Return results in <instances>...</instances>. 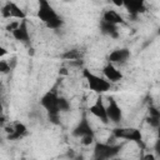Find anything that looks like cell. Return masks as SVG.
Segmentation results:
<instances>
[{
    "label": "cell",
    "instance_id": "1",
    "mask_svg": "<svg viewBox=\"0 0 160 160\" xmlns=\"http://www.w3.org/2000/svg\"><path fill=\"white\" fill-rule=\"evenodd\" d=\"M38 18L49 28L52 30L59 29L62 25V19L60 15L54 10V8L50 5L49 1L46 0H40L39 1V8H38Z\"/></svg>",
    "mask_w": 160,
    "mask_h": 160
},
{
    "label": "cell",
    "instance_id": "2",
    "mask_svg": "<svg viewBox=\"0 0 160 160\" xmlns=\"http://www.w3.org/2000/svg\"><path fill=\"white\" fill-rule=\"evenodd\" d=\"M40 105L46 110L48 118L52 124H59V95L55 91L45 92L40 99Z\"/></svg>",
    "mask_w": 160,
    "mask_h": 160
},
{
    "label": "cell",
    "instance_id": "3",
    "mask_svg": "<svg viewBox=\"0 0 160 160\" xmlns=\"http://www.w3.org/2000/svg\"><path fill=\"white\" fill-rule=\"evenodd\" d=\"M82 74H84V78L86 79L88 86L91 91H94L96 94H104L110 90L111 82H109L105 78L98 76V75L90 72V70H88V69H85Z\"/></svg>",
    "mask_w": 160,
    "mask_h": 160
},
{
    "label": "cell",
    "instance_id": "4",
    "mask_svg": "<svg viewBox=\"0 0 160 160\" xmlns=\"http://www.w3.org/2000/svg\"><path fill=\"white\" fill-rule=\"evenodd\" d=\"M120 149H121V145L96 142L94 146V158L100 160H112L119 154Z\"/></svg>",
    "mask_w": 160,
    "mask_h": 160
},
{
    "label": "cell",
    "instance_id": "5",
    "mask_svg": "<svg viewBox=\"0 0 160 160\" xmlns=\"http://www.w3.org/2000/svg\"><path fill=\"white\" fill-rule=\"evenodd\" d=\"M114 136L116 139H125L142 146V134L136 128H116L114 129Z\"/></svg>",
    "mask_w": 160,
    "mask_h": 160
},
{
    "label": "cell",
    "instance_id": "6",
    "mask_svg": "<svg viewBox=\"0 0 160 160\" xmlns=\"http://www.w3.org/2000/svg\"><path fill=\"white\" fill-rule=\"evenodd\" d=\"M1 15L2 18H6V19H20L21 21L26 19V14L25 11L16 4V2H12V1H8L2 9H1Z\"/></svg>",
    "mask_w": 160,
    "mask_h": 160
},
{
    "label": "cell",
    "instance_id": "7",
    "mask_svg": "<svg viewBox=\"0 0 160 160\" xmlns=\"http://www.w3.org/2000/svg\"><path fill=\"white\" fill-rule=\"evenodd\" d=\"M130 55L131 54H130V50L128 48H120V49L112 50L109 54L108 60L112 65H122L130 59Z\"/></svg>",
    "mask_w": 160,
    "mask_h": 160
},
{
    "label": "cell",
    "instance_id": "8",
    "mask_svg": "<svg viewBox=\"0 0 160 160\" xmlns=\"http://www.w3.org/2000/svg\"><path fill=\"white\" fill-rule=\"evenodd\" d=\"M106 112H108L109 121H112L115 124L120 122L122 119V110L112 98L109 99V104L106 106Z\"/></svg>",
    "mask_w": 160,
    "mask_h": 160
},
{
    "label": "cell",
    "instance_id": "9",
    "mask_svg": "<svg viewBox=\"0 0 160 160\" xmlns=\"http://www.w3.org/2000/svg\"><path fill=\"white\" fill-rule=\"evenodd\" d=\"M89 110H90V112H91L95 118L100 119V121H102V122H105V124L109 122V118H108V112H106V106L104 105L101 98H98L96 101H95V104H92V105L89 108Z\"/></svg>",
    "mask_w": 160,
    "mask_h": 160
},
{
    "label": "cell",
    "instance_id": "10",
    "mask_svg": "<svg viewBox=\"0 0 160 160\" xmlns=\"http://www.w3.org/2000/svg\"><path fill=\"white\" fill-rule=\"evenodd\" d=\"M88 135H92L94 136V130H92L89 120L86 118H82L76 124V126L74 128L72 136H75V138H84V136H88Z\"/></svg>",
    "mask_w": 160,
    "mask_h": 160
},
{
    "label": "cell",
    "instance_id": "11",
    "mask_svg": "<svg viewBox=\"0 0 160 160\" xmlns=\"http://www.w3.org/2000/svg\"><path fill=\"white\" fill-rule=\"evenodd\" d=\"M124 8L134 18L138 16L139 14L146 11V5L141 0H128V1H124Z\"/></svg>",
    "mask_w": 160,
    "mask_h": 160
},
{
    "label": "cell",
    "instance_id": "12",
    "mask_svg": "<svg viewBox=\"0 0 160 160\" xmlns=\"http://www.w3.org/2000/svg\"><path fill=\"white\" fill-rule=\"evenodd\" d=\"M102 72H104L105 79H106L109 82H111V84L119 82V81L122 79L121 71H120L115 65H112V64H110V62H108V64L104 66Z\"/></svg>",
    "mask_w": 160,
    "mask_h": 160
},
{
    "label": "cell",
    "instance_id": "13",
    "mask_svg": "<svg viewBox=\"0 0 160 160\" xmlns=\"http://www.w3.org/2000/svg\"><path fill=\"white\" fill-rule=\"evenodd\" d=\"M14 39L20 41V42H29L30 41V32H29V29H28V22L26 20H22L20 21V25L11 32Z\"/></svg>",
    "mask_w": 160,
    "mask_h": 160
},
{
    "label": "cell",
    "instance_id": "14",
    "mask_svg": "<svg viewBox=\"0 0 160 160\" xmlns=\"http://www.w3.org/2000/svg\"><path fill=\"white\" fill-rule=\"evenodd\" d=\"M102 20L112 24V25H119V24H124V18L116 11V10H112V9H108L104 11L102 14Z\"/></svg>",
    "mask_w": 160,
    "mask_h": 160
},
{
    "label": "cell",
    "instance_id": "15",
    "mask_svg": "<svg viewBox=\"0 0 160 160\" xmlns=\"http://www.w3.org/2000/svg\"><path fill=\"white\" fill-rule=\"evenodd\" d=\"M146 121L150 126L158 129L160 125V110L152 105L149 106L148 109V116H146Z\"/></svg>",
    "mask_w": 160,
    "mask_h": 160
},
{
    "label": "cell",
    "instance_id": "16",
    "mask_svg": "<svg viewBox=\"0 0 160 160\" xmlns=\"http://www.w3.org/2000/svg\"><path fill=\"white\" fill-rule=\"evenodd\" d=\"M26 132H28V128L25 124L15 122L12 126V132L8 135V139L9 140H16V139H20L21 136H24Z\"/></svg>",
    "mask_w": 160,
    "mask_h": 160
},
{
    "label": "cell",
    "instance_id": "17",
    "mask_svg": "<svg viewBox=\"0 0 160 160\" xmlns=\"http://www.w3.org/2000/svg\"><path fill=\"white\" fill-rule=\"evenodd\" d=\"M100 30L102 34L105 35H109L110 38H118L119 32H118V26L116 25H112L105 20H101L100 21Z\"/></svg>",
    "mask_w": 160,
    "mask_h": 160
},
{
    "label": "cell",
    "instance_id": "18",
    "mask_svg": "<svg viewBox=\"0 0 160 160\" xmlns=\"http://www.w3.org/2000/svg\"><path fill=\"white\" fill-rule=\"evenodd\" d=\"M70 109H71L70 101L64 96H59V110H60V112L70 111Z\"/></svg>",
    "mask_w": 160,
    "mask_h": 160
},
{
    "label": "cell",
    "instance_id": "19",
    "mask_svg": "<svg viewBox=\"0 0 160 160\" xmlns=\"http://www.w3.org/2000/svg\"><path fill=\"white\" fill-rule=\"evenodd\" d=\"M81 56V54L79 52V50H68L66 52L62 54V58L65 60H79Z\"/></svg>",
    "mask_w": 160,
    "mask_h": 160
},
{
    "label": "cell",
    "instance_id": "20",
    "mask_svg": "<svg viewBox=\"0 0 160 160\" xmlns=\"http://www.w3.org/2000/svg\"><path fill=\"white\" fill-rule=\"evenodd\" d=\"M10 70H11V66H10L9 61H6V60H0V71H1L2 74H8Z\"/></svg>",
    "mask_w": 160,
    "mask_h": 160
},
{
    "label": "cell",
    "instance_id": "21",
    "mask_svg": "<svg viewBox=\"0 0 160 160\" xmlns=\"http://www.w3.org/2000/svg\"><path fill=\"white\" fill-rule=\"evenodd\" d=\"M92 142H94V136L92 135H88V136L81 138V144L82 145H90Z\"/></svg>",
    "mask_w": 160,
    "mask_h": 160
},
{
    "label": "cell",
    "instance_id": "22",
    "mask_svg": "<svg viewBox=\"0 0 160 160\" xmlns=\"http://www.w3.org/2000/svg\"><path fill=\"white\" fill-rule=\"evenodd\" d=\"M141 160H156V158H155L154 154H150V152H149V154H145Z\"/></svg>",
    "mask_w": 160,
    "mask_h": 160
},
{
    "label": "cell",
    "instance_id": "23",
    "mask_svg": "<svg viewBox=\"0 0 160 160\" xmlns=\"http://www.w3.org/2000/svg\"><path fill=\"white\" fill-rule=\"evenodd\" d=\"M155 151H156V154L160 156V140H159V139H158L156 142H155Z\"/></svg>",
    "mask_w": 160,
    "mask_h": 160
},
{
    "label": "cell",
    "instance_id": "24",
    "mask_svg": "<svg viewBox=\"0 0 160 160\" xmlns=\"http://www.w3.org/2000/svg\"><path fill=\"white\" fill-rule=\"evenodd\" d=\"M71 160H85V159H84V156H82V155H75Z\"/></svg>",
    "mask_w": 160,
    "mask_h": 160
},
{
    "label": "cell",
    "instance_id": "25",
    "mask_svg": "<svg viewBox=\"0 0 160 160\" xmlns=\"http://www.w3.org/2000/svg\"><path fill=\"white\" fill-rule=\"evenodd\" d=\"M0 50H1V51H0V56H4V55H5V54H6V50H5V49H4V48H1V49H0Z\"/></svg>",
    "mask_w": 160,
    "mask_h": 160
},
{
    "label": "cell",
    "instance_id": "26",
    "mask_svg": "<svg viewBox=\"0 0 160 160\" xmlns=\"http://www.w3.org/2000/svg\"><path fill=\"white\" fill-rule=\"evenodd\" d=\"M156 131H158V139L160 140V125H159V128L156 129Z\"/></svg>",
    "mask_w": 160,
    "mask_h": 160
},
{
    "label": "cell",
    "instance_id": "27",
    "mask_svg": "<svg viewBox=\"0 0 160 160\" xmlns=\"http://www.w3.org/2000/svg\"><path fill=\"white\" fill-rule=\"evenodd\" d=\"M112 160H122V159H112Z\"/></svg>",
    "mask_w": 160,
    "mask_h": 160
},
{
    "label": "cell",
    "instance_id": "28",
    "mask_svg": "<svg viewBox=\"0 0 160 160\" xmlns=\"http://www.w3.org/2000/svg\"><path fill=\"white\" fill-rule=\"evenodd\" d=\"M95 160H100V159H95Z\"/></svg>",
    "mask_w": 160,
    "mask_h": 160
}]
</instances>
